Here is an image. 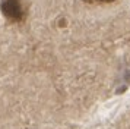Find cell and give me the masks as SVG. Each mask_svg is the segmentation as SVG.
Here are the masks:
<instances>
[{
	"mask_svg": "<svg viewBox=\"0 0 130 129\" xmlns=\"http://www.w3.org/2000/svg\"><path fill=\"white\" fill-rule=\"evenodd\" d=\"M0 10L3 16L12 23L24 22L26 18V7L24 5V0H2Z\"/></svg>",
	"mask_w": 130,
	"mask_h": 129,
	"instance_id": "cell-1",
	"label": "cell"
},
{
	"mask_svg": "<svg viewBox=\"0 0 130 129\" xmlns=\"http://www.w3.org/2000/svg\"><path fill=\"white\" fill-rule=\"evenodd\" d=\"M96 2H100V3H111L114 0H96Z\"/></svg>",
	"mask_w": 130,
	"mask_h": 129,
	"instance_id": "cell-2",
	"label": "cell"
}]
</instances>
